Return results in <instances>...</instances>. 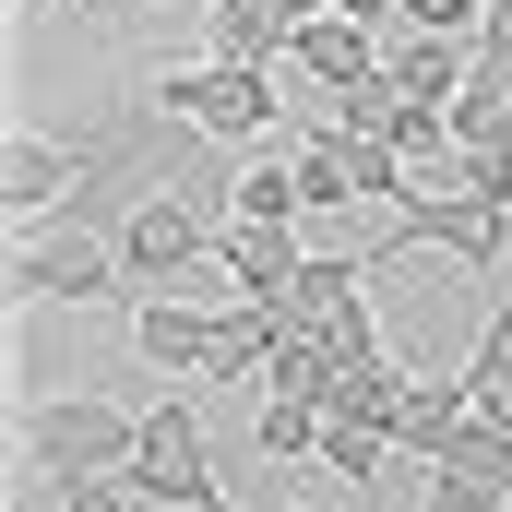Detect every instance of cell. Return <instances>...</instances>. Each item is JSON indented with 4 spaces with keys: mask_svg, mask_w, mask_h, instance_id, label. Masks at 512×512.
<instances>
[{
    "mask_svg": "<svg viewBox=\"0 0 512 512\" xmlns=\"http://www.w3.org/2000/svg\"><path fill=\"white\" fill-rule=\"evenodd\" d=\"M251 429L274 465H322V405L310 393H251Z\"/></svg>",
    "mask_w": 512,
    "mask_h": 512,
    "instance_id": "cell-15",
    "label": "cell"
},
{
    "mask_svg": "<svg viewBox=\"0 0 512 512\" xmlns=\"http://www.w3.org/2000/svg\"><path fill=\"white\" fill-rule=\"evenodd\" d=\"M286 512H346V501H286Z\"/></svg>",
    "mask_w": 512,
    "mask_h": 512,
    "instance_id": "cell-25",
    "label": "cell"
},
{
    "mask_svg": "<svg viewBox=\"0 0 512 512\" xmlns=\"http://www.w3.org/2000/svg\"><path fill=\"white\" fill-rule=\"evenodd\" d=\"M286 36H298L286 0H203V48L215 60H274L286 72Z\"/></svg>",
    "mask_w": 512,
    "mask_h": 512,
    "instance_id": "cell-12",
    "label": "cell"
},
{
    "mask_svg": "<svg viewBox=\"0 0 512 512\" xmlns=\"http://www.w3.org/2000/svg\"><path fill=\"white\" fill-rule=\"evenodd\" d=\"M322 334H334V346H346V358H382V322H370V298H346V310H334V322H322Z\"/></svg>",
    "mask_w": 512,
    "mask_h": 512,
    "instance_id": "cell-20",
    "label": "cell"
},
{
    "mask_svg": "<svg viewBox=\"0 0 512 512\" xmlns=\"http://www.w3.org/2000/svg\"><path fill=\"white\" fill-rule=\"evenodd\" d=\"M477 48H501V60H512V0H489V24H477Z\"/></svg>",
    "mask_w": 512,
    "mask_h": 512,
    "instance_id": "cell-21",
    "label": "cell"
},
{
    "mask_svg": "<svg viewBox=\"0 0 512 512\" xmlns=\"http://www.w3.org/2000/svg\"><path fill=\"white\" fill-rule=\"evenodd\" d=\"M382 72L405 84V96H441V108H453L465 72H477V36H429V24H405V36L382 48Z\"/></svg>",
    "mask_w": 512,
    "mask_h": 512,
    "instance_id": "cell-11",
    "label": "cell"
},
{
    "mask_svg": "<svg viewBox=\"0 0 512 512\" xmlns=\"http://www.w3.org/2000/svg\"><path fill=\"white\" fill-rule=\"evenodd\" d=\"M298 191H310V215H358V155H346V131H334V120L298 143Z\"/></svg>",
    "mask_w": 512,
    "mask_h": 512,
    "instance_id": "cell-14",
    "label": "cell"
},
{
    "mask_svg": "<svg viewBox=\"0 0 512 512\" xmlns=\"http://www.w3.org/2000/svg\"><path fill=\"white\" fill-rule=\"evenodd\" d=\"M465 393H477V417H512V310H489V334L465 358Z\"/></svg>",
    "mask_w": 512,
    "mask_h": 512,
    "instance_id": "cell-17",
    "label": "cell"
},
{
    "mask_svg": "<svg viewBox=\"0 0 512 512\" xmlns=\"http://www.w3.org/2000/svg\"><path fill=\"white\" fill-rule=\"evenodd\" d=\"M286 72H298L322 108H334L346 84H370V72H382V36H370V12H310V24L286 36Z\"/></svg>",
    "mask_w": 512,
    "mask_h": 512,
    "instance_id": "cell-7",
    "label": "cell"
},
{
    "mask_svg": "<svg viewBox=\"0 0 512 512\" xmlns=\"http://www.w3.org/2000/svg\"><path fill=\"white\" fill-rule=\"evenodd\" d=\"M405 24H429V36H477L489 0H405Z\"/></svg>",
    "mask_w": 512,
    "mask_h": 512,
    "instance_id": "cell-19",
    "label": "cell"
},
{
    "mask_svg": "<svg viewBox=\"0 0 512 512\" xmlns=\"http://www.w3.org/2000/svg\"><path fill=\"white\" fill-rule=\"evenodd\" d=\"M12 310H131V262L96 227H24L12 239Z\"/></svg>",
    "mask_w": 512,
    "mask_h": 512,
    "instance_id": "cell-1",
    "label": "cell"
},
{
    "mask_svg": "<svg viewBox=\"0 0 512 512\" xmlns=\"http://www.w3.org/2000/svg\"><path fill=\"white\" fill-rule=\"evenodd\" d=\"M131 489H143V512H239V501H227V477H215V453H203V417H191L179 393H167V405H143Z\"/></svg>",
    "mask_w": 512,
    "mask_h": 512,
    "instance_id": "cell-6",
    "label": "cell"
},
{
    "mask_svg": "<svg viewBox=\"0 0 512 512\" xmlns=\"http://www.w3.org/2000/svg\"><path fill=\"white\" fill-rule=\"evenodd\" d=\"M72 179H84L72 131H12V155H0V203H12V227H48V215H72Z\"/></svg>",
    "mask_w": 512,
    "mask_h": 512,
    "instance_id": "cell-8",
    "label": "cell"
},
{
    "mask_svg": "<svg viewBox=\"0 0 512 512\" xmlns=\"http://www.w3.org/2000/svg\"><path fill=\"white\" fill-rule=\"evenodd\" d=\"M334 12H370V24H382V12H405V0H334Z\"/></svg>",
    "mask_w": 512,
    "mask_h": 512,
    "instance_id": "cell-22",
    "label": "cell"
},
{
    "mask_svg": "<svg viewBox=\"0 0 512 512\" xmlns=\"http://www.w3.org/2000/svg\"><path fill=\"white\" fill-rule=\"evenodd\" d=\"M227 215L298 227V215H310V191H298V155H286V167H274V155H251V167H239V191H227Z\"/></svg>",
    "mask_w": 512,
    "mask_h": 512,
    "instance_id": "cell-16",
    "label": "cell"
},
{
    "mask_svg": "<svg viewBox=\"0 0 512 512\" xmlns=\"http://www.w3.org/2000/svg\"><path fill=\"white\" fill-rule=\"evenodd\" d=\"M298 262H310V239H298V227H262V215H227V227H215V274H227L239 298L298 286Z\"/></svg>",
    "mask_w": 512,
    "mask_h": 512,
    "instance_id": "cell-10",
    "label": "cell"
},
{
    "mask_svg": "<svg viewBox=\"0 0 512 512\" xmlns=\"http://www.w3.org/2000/svg\"><path fill=\"white\" fill-rule=\"evenodd\" d=\"M131 346H143V370H215V310L155 286V298H131Z\"/></svg>",
    "mask_w": 512,
    "mask_h": 512,
    "instance_id": "cell-9",
    "label": "cell"
},
{
    "mask_svg": "<svg viewBox=\"0 0 512 512\" xmlns=\"http://www.w3.org/2000/svg\"><path fill=\"white\" fill-rule=\"evenodd\" d=\"M393 251H441V262H465V274H489L512 251V203L465 191V179H417L382 215V239H370V262H393Z\"/></svg>",
    "mask_w": 512,
    "mask_h": 512,
    "instance_id": "cell-2",
    "label": "cell"
},
{
    "mask_svg": "<svg viewBox=\"0 0 512 512\" xmlns=\"http://www.w3.org/2000/svg\"><path fill=\"white\" fill-rule=\"evenodd\" d=\"M155 96L203 131V143H262L274 108H286V96H274V60H215V48H203V60H167Z\"/></svg>",
    "mask_w": 512,
    "mask_h": 512,
    "instance_id": "cell-4",
    "label": "cell"
},
{
    "mask_svg": "<svg viewBox=\"0 0 512 512\" xmlns=\"http://www.w3.org/2000/svg\"><path fill=\"white\" fill-rule=\"evenodd\" d=\"M286 12H298V24H310V12H334V0H286Z\"/></svg>",
    "mask_w": 512,
    "mask_h": 512,
    "instance_id": "cell-24",
    "label": "cell"
},
{
    "mask_svg": "<svg viewBox=\"0 0 512 512\" xmlns=\"http://www.w3.org/2000/svg\"><path fill=\"white\" fill-rule=\"evenodd\" d=\"M143 453V405H108V393H48L24 405V465L36 477H108Z\"/></svg>",
    "mask_w": 512,
    "mask_h": 512,
    "instance_id": "cell-3",
    "label": "cell"
},
{
    "mask_svg": "<svg viewBox=\"0 0 512 512\" xmlns=\"http://www.w3.org/2000/svg\"><path fill=\"white\" fill-rule=\"evenodd\" d=\"M465 417H477V393H465V370H453V382H417V393H405V417H393V441H405V465H441Z\"/></svg>",
    "mask_w": 512,
    "mask_h": 512,
    "instance_id": "cell-13",
    "label": "cell"
},
{
    "mask_svg": "<svg viewBox=\"0 0 512 512\" xmlns=\"http://www.w3.org/2000/svg\"><path fill=\"white\" fill-rule=\"evenodd\" d=\"M215 203H227V191H143V203L120 215L131 298H155V286H191V274L215 262Z\"/></svg>",
    "mask_w": 512,
    "mask_h": 512,
    "instance_id": "cell-5",
    "label": "cell"
},
{
    "mask_svg": "<svg viewBox=\"0 0 512 512\" xmlns=\"http://www.w3.org/2000/svg\"><path fill=\"white\" fill-rule=\"evenodd\" d=\"M12 12H24V24H48V12H60V0H12Z\"/></svg>",
    "mask_w": 512,
    "mask_h": 512,
    "instance_id": "cell-23",
    "label": "cell"
},
{
    "mask_svg": "<svg viewBox=\"0 0 512 512\" xmlns=\"http://www.w3.org/2000/svg\"><path fill=\"white\" fill-rule=\"evenodd\" d=\"M48 501L60 512H143V489H131V465H108V477H48Z\"/></svg>",
    "mask_w": 512,
    "mask_h": 512,
    "instance_id": "cell-18",
    "label": "cell"
}]
</instances>
